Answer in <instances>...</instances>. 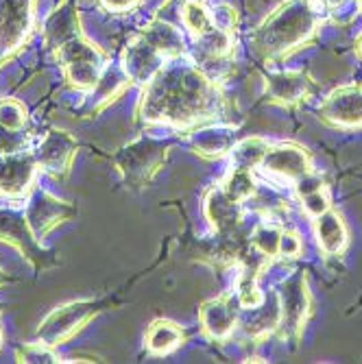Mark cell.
<instances>
[{
	"label": "cell",
	"instance_id": "obj_1",
	"mask_svg": "<svg viewBox=\"0 0 362 364\" xmlns=\"http://www.w3.org/2000/svg\"><path fill=\"white\" fill-rule=\"evenodd\" d=\"M218 94L212 81L192 63H166L147 83L140 114L149 122L192 124L216 112Z\"/></svg>",
	"mask_w": 362,
	"mask_h": 364
},
{
	"label": "cell",
	"instance_id": "obj_2",
	"mask_svg": "<svg viewBox=\"0 0 362 364\" xmlns=\"http://www.w3.org/2000/svg\"><path fill=\"white\" fill-rule=\"evenodd\" d=\"M319 11L308 0H286L253 33L255 50L267 57H284L304 46L316 33Z\"/></svg>",
	"mask_w": 362,
	"mask_h": 364
},
{
	"label": "cell",
	"instance_id": "obj_3",
	"mask_svg": "<svg viewBox=\"0 0 362 364\" xmlns=\"http://www.w3.org/2000/svg\"><path fill=\"white\" fill-rule=\"evenodd\" d=\"M57 61L65 73L68 83L77 90H94L103 73V53L83 36H75L55 48Z\"/></svg>",
	"mask_w": 362,
	"mask_h": 364
},
{
	"label": "cell",
	"instance_id": "obj_4",
	"mask_svg": "<svg viewBox=\"0 0 362 364\" xmlns=\"http://www.w3.org/2000/svg\"><path fill=\"white\" fill-rule=\"evenodd\" d=\"M98 312L96 304L90 299L83 301H70L55 308L38 327V343H44L48 347H57L73 338L79 329Z\"/></svg>",
	"mask_w": 362,
	"mask_h": 364
},
{
	"label": "cell",
	"instance_id": "obj_5",
	"mask_svg": "<svg viewBox=\"0 0 362 364\" xmlns=\"http://www.w3.org/2000/svg\"><path fill=\"white\" fill-rule=\"evenodd\" d=\"M36 0H0V59L20 50L33 26Z\"/></svg>",
	"mask_w": 362,
	"mask_h": 364
},
{
	"label": "cell",
	"instance_id": "obj_6",
	"mask_svg": "<svg viewBox=\"0 0 362 364\" xmlns=\"http://www.w3.org/2000/svg\"><path fill=\"white\" fill-rule=\"evenodd\" d=\"M36 153L5 151L0 155V194L7 198H22L33 190L38 175Z\"/></svg>",
	"mask_w": 362,
	"mask_h": 364
},
{
	"label": "cell",
	"instance_id": "obj_7",
	"mask_svg": "<svg viewBox=\"0 0 362 364\" xmlns=\"http://www.w3.org/2000/svg\"><path fill=\"white\" fill-rule=\"evenodd\" d=\"M75 216V208L65 201H59L53 194L44 190H33L28 196V205H26V223L31 234L36 236V240H42L53 227L59 223H65Z\"/></svg>",
	"mask_w": 362,
	"mask_h": 364
},
{
	"label": "cell",
	"instance_id": "obj_8",
	"mask_svg": "<svg viewBox=\"0 0 362 364\" xmlns=\"http://www.w3.org/2000/svg\"><path fill=\"white\" fill-rule=\"evenodd\" d=\"M77 146L79 144L73 134L61 131V129H50L42 138V142L36 151L38 166L53 177L68 175V171L73 166V159L77 155Z\"/></svg>",
	"mask_w": 362,
	"mask_h": 364
},
{
	"label": "cell",
	"instance_id": "obj_9",
	"mask_svg": "<svg viewBox=\"0 0 362 364\" xmlns=\"http://www.w3.org/2000/svg\"><path fill=\"white\" fill-rule=\"evenodd\" d=\"M277 299L282 312L280 327L284 329V334L288 336L299 334L310 310V294H308L306 279L302 275H292L290 279H286Z\"/></svg>",
	"mask_w": 362,
	"mask_h": 364
},
{
	"label": "cell",
	"instance_id": "obj_10",
	"mask_svg": "<svg viewBox=\"0 0 362 364\" xmlns=\"http://www.w3.org/2000/svg\"><path fill=\"white\" fill-rule=\"evenodd\" d=\"M260 168L288 179V181H299L302 177H306L310 171V157L306 153V149L297 146V144H277V146H269L265 157L260 161Z\"/></svg>",
	"mask_w": 362,
	"mask_h": 364
},
{
	"label": "cell",
	"instance_id": "obj_11",
	"mask_svg": "<svg viewBox=\"0 0 362 364\" xmlns=\"http://www.w3.org/2000/svg\"><path fill=\"white\" fill-rule=\"evenodd\" d=\"M321 118L334 127L362 124V85H345L334 90L321 105Z\"/></svg>",
	"mask_w": 362,
	"mask_h": 364
},
{
	"label": "cell",
	"instance_id": "obj_12",
	"mask_svg": "<svg viewBox=\"0 0 362 364\" xmlns=\"http://www.w3.org/2000/svg\"><path fill=\"white\" fill-rule=\"evenodd\" d=\"M166 57H164L149 40H144L142 36H138L134 42H131L124 48V57H122V68L127 79H131L134 83H149L164 65H166Z\"/></svg>",
	"mask_w": 362,
	"mask_h": 364
},
{
	"label": "cell",
	"instance_id": "obj_13",
	"mask_svg": "<svg viewBox=\"0 0 362 364\" xmlns=\"http://www.w3.org/2000/svg\"><path fill=\"white\" fill-rule=\"evenodd\" d=\"M240 312L243 308L238 304V296H218V299H212L201 308L203 329L212 338H227L236 327Z\"/></svg>",
	"mask_w": 362,
	"mask_h": 364
},
{
	"label": "cell",
	"instance_id": "obj_14",
	"mask_svg": "<svg viewBox=\"0 0 362 364\" xmlns=\"http://www.w3.org/2000/svg\"><path fill=\"white\" fill-rule=\"evenodd\" d=\"M140 36L144 40H149L164 57L169 61L179 59L186 53V40H183V33L179 28H175L173 24L164 22V20H153Z\"/></svg>",
	"mask_w": 362,
	"mask_h": 364
},
{
	"label": "cell",
	"instance_id": "obj_15",
	"mask_svg": "<svg viewBox=\"0 0 362 364\" xmlns=\"http://www.w3.org/2000/svg\"><path fill=\"white\" fill-rule=\"evenodd\" d=\"M267 92L277 103L294 105L310 92V81L304 73H277L269 77Z\"/></svg>",
	"mask_w": 362,
	"mask_h": 364
},
{
	"label": "cell",
	"instance_id": "obj_16",
	"mask_svg": "<svg viewBox=\"0 0 362 364\" xmlns=\"http://www.w3.org/2000/svg\"><path fill=\"white\" fill-rule=\"evenodd\" d=\"M314 231H316V240H319L321 249L327 255H339L347 245L345 223H343L341 214L334 212L332 208L314 218Z\"/></svg>",
	"mask_w": 362,
	"mask_h": 364
},
{
	"label": "cell",
	"instance_id": "obj_17",
	"mask_svg": "<svg viewBox=\"0 0 362 364\" xmlns=\"http://www.w3.org/2000/svg\"><path fill=\"white\" fill-rule=\"evenodd\" d=\"M206 212H208V218L214 223V227L218 231H229L234 229L243 214H240V203H236L234 198H229L223 188L220 190H214L210 196H208V203H206Z\"/></svg>",
	"mask_w": 362,
	"mask_h": 364
},
{
	"label": "cell",
	"instance_id": "obj_18",
	"mask_svg": "<svg viewBox=\"0 0 362 364\" xmlns=\"http://www.w3.org/2000/svg\"><path fill=\"white\" fill-rule=\"evenodd\" d=\"M181 341H183V334L179 325L173 321H155L147 332V347L157 355L177 349Z\"/></svg>",
	"mask_w": 362,
	"mask_h": 364
},
{
	"label": "cell",
	"instance_id": "obj_19",
	"mask_svg": "<svg viewBox=\"0 0 362 364\" xmlns=\"http://www.w3.org/2000/svg\"><path fill=\"white\" fill-rule=\"evenodd\" d=\"M75 26H79V16L70 5H63L61 9H57L46 24V38L53 44V48H57L65 40L79 36V31Z\"/></svg>",
	"mask_w": 362,
	"mask_h": 364
},
{
	"label": "cell",
	"instance_id": "obj_20",
	"mask_svg": "<svg viewBox=\"0 0 362 364\" xmlns=\"http://www.w3.org/2000/svg\"><path fill=\"white\" fill-rule=\"evenodd\" d=\"M181 22L194 36V40L210 33L214 26H218L214 16L210 14V9L201 3V0H186L181 7Z\"/></svg>",
	"mask_w": 362,
	"mask_h": 364
},
{
	"label": "cell",
	"instance_id": "obj_21",
	"mask_svg": "<svg viewBox=\"0 0 362 364\" xmlns=\"http://www.w3.org/2000/svg\"><path fill=\"white\" fill-rule=\"evenodd\" d=\"M247 312H249V316L243 321V325H245L247 332H249V334H253V336L269 334V332H273L275 327H280V318H282V312H280V299L275 301V306H273L271 310H269V308H265V301H262L260 306L249 308Z\"/></svg>",
	"mask_w": 362,
	"mask_h": 364
},
{
	"label": "cell",
	"instance_id": "obj_22",
	"mask_svg": "<svg viewBox=\"0 0 362 364\" xmlns=\"http://www.w3.org/2000/svg\"><path fill=\"white\" fill-rule=\"evenodd\" d=\"M269 144L260 138H249L232 149V166L234 168H245L251 171L253 166H260L262 157H265Z\"/></svg>",
	"mask_w": 362,
	"mask_h": 364
},
{
	"label": "cell",
	"instance_id": "obj_23",
	"mask_svg": "<svg viewBox=\"0 0 362 364\" xmlns=\"http://www.w3.org/2000/svg\"><path fill=\"white\" fill-rule=\"evenodd\" d=\"M223 192L234 198L236 203H245L247 198H251L255 194V177L251 171L245 168H232V173L227 175L225 183H223Z\"/></svg>",
	"mask_w": 362,
	"mask_h": 364
},
{
	"label": "cell",
	"instance_id": "obj_24",
	"mask_svg": "<svg viewBox=\"0 0 362 364\" xmlns=\"http://www.w3.org/2000/svg\"><path fill=\"white\" fill-rule=\"evenodd\" d=\"M282 231L277 225L271 223H262L260 227H255L253 236H251V245L255 251H260L265 257H277L280 255V238H282Z\"/></svg>",
	"mask_w": 362,
	"mask_h": 364
},
{
	"label": "cell",
	"instance_id": "obj_25",
	"mask_svg": "<svg viewBox=\"0 0 362 364\" xmlns=\"http://www.w3.org/2000/svg\"><path fill=\"white\" fill-rule=\"evenodd\" d=\"M28 116L26 109L16 98H0V127L5 131H22Z\"/></svg>",
	"mask_w": 362,
	"mask_h": 364
},
{
	"label": "cell",
	"instance_id": "obj_26",
	"mask_svg": "<svg viewBox=\"0 0 362 364\" xmlns=\"http://www.w3.org/2000/svg\"><path fill=\"white\" fill-rule=\"evenodd\" d=\"M16 360L22 364H50V362H59V355L53 351V347L44 343H31L16 349Z\"/></svg>",
	"mask_w": 362,
	"mask_h": 364
},
{
	"label": "cell",
	"instance_id": "obj_27",
	"mask_svg": "<svg viewBox=\"0 0 362 364\" xmlns=\"http://www.w3.org/2000/svg\"><path fill=\"white\" fill-rule=\"evenodd\" d=\"M265 301V294L257 290V275L253 271H245L240 286H238V304L243 310L255 308Z\"/></svg>",
	"mask_w": 362,
	"mask_h": 364
},
{
	"label": "cell",
	"instance_id": "obj_28",
	"mask_svg": "<svg viewBox=\"0 0 362 364\" xmlns=\"http://www.w3.org/2000/svg\"><path fill=\"white\" fill-rule=\"evenodd\" d=\"M302 201H304V210H306L312 218L321 216L325 210H330V198H327V194H325L323 188H321V190H314V192H310V194H306V196H302Z\"/></svg>",
	"mask_w": 362,
	"mask_h": 364
},
{
	"label": "cell",
	"instance_id": "obj_29",
	"mask_svg": "<svg viewBox=\"0 0 362 364\" xmlns=\"http://www.w3.org/2000/svg\"><path fill=\"white\" fill-rule=\"evenodd\" d=\"M302 238L294 231H282L280 238V255L282 257H297L302 253Z\"/></svg>",
	"mask_w": 362,
	"mask_h": 364
},
{
	"label": "cell",
	"instance_id": "obj_30",
	"mask_svg": "<svg viewBox=\"0 0 362 364\" xmlns=\"http://www.w3.org/2000/svg\"><path fill=\"white\" fill-rule=\"evenodd\" d=\"M294 183H297V190H299V194H302V196H306V194H310V192H314V190H321V188H323L321 177H316V175H312V173H308L306 177H302L299 181H294Z\"/></svg>",
	"mask_w": 362,
	"mask_h": 364
},
{
	"label": "cell",
	"instance_id": "obj_31",
	"mask_svg": "<svg viewBox=\"0 0 362 364\" xmlns=\"http://www.w3.org/2000/svg\"><path fill=\"white\" fill-rule=\"evenodd\" d=\"M103 7L110 9V11H116V14H122V11H129L134 9L140 0H101Z\"/></svg>",
	"mask_w": 362,
	"mask_h": 364
},
{
	"label": "cell",
	"instance_id": "obj_32",
	"mask_svg": "<svg viewBox=\"0 0 362 364\" xmlns=\"http://www.w3.org/2000/svg\"><path fill=\"white\" fill-rule=\"evenodd\" d=\"M308 3L321 14V11H332L334 7H339L343 0H308Z\"/></svg>",
	"mask_w": 362,
	"mask_h": 364
},
{
	"label": "cell",
	"instance_id": "obj_33",
	"mask_svg": "<svg viewBox=\"0 0 362 364\" xmlns=\"http://www.w3.org/2000/svg\"><path fill=\"white\" fill-rule=\"evenodd\" d=\"M358 53L362 55V36H360V40H358Z\"/></svg>",
	"mask_w": 362,
	"mask_h": 364
},
{
	"label": "cell",
	"instance_id": "obj_34",
	"mask_svg": "<svg viewBox=\"0 0 362 364\" xmlns=\"http://www.w3.org/2000/svg\"><path fill=\"white\" fill-rule=\"evenodd\" d=\"M5 282V273H3V269H0V284Z\"/></svg>",
	"mask_w": 362,
	"mask_h": 364
},
{
	"label": "cell",
	"instance_id": "obj_35",
	"mask_svg": "<svg viewBox=\"0 0 362 364\" xmlns=\"http://www.w3.org/2000/svg\"><path fill=\"white\" fill-rule=\"evenodd\" d=\"M358 3H360V7H362V0H358Z\"/></svg>",
	"mask_w": 362,
	"mask_h": 364
}]
</instances>
